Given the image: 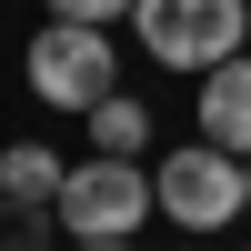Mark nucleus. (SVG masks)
<instances>
[{"instance_id": "6", "label": "nucleus", "mask_w": 251, "mask_h": 251, "mask_svg": "<svg viewBox=\"0 0 251 251\" xmlns=\"http://www.w3.org/2000/svg\"><path fill=\"white\" fill-rule=\"evenodd\" d=\"M60 181H71V161H60L50 141H10V151H0V201H20V211H50Z\"/></svg>"}, {"instance_id": "11", "label": "nucleus", "mask_w": 251, "mask_h": 251, "mask_svg": "<svg viewBox=\"0 0 251 251\" xmlns=\"http://www.w3.org/2000/svg\"><path fill=\"white\" fill-rule=\"evenodd\" d=\"M241 191H251V161H241Z\"/></svg>"}, {"instance_id": "3", "label": "nucleus", "mask_w": 251, "mask_h": 251, "mask_svg": "<svg viewBox=\"0 0 251 251\" xmlns=\"http://www.w3.org/2000/svg\"><path fill=\"white\" fill-rule=\"evenodd\" d=\"M151 211H161L151 171H141V161H111V151H91L71 181H60V201H50V221L71 241H141Z\"/></svg>"}, {"instance_id": "8", "label": "nucleus", "mask_w": 251, "mask_h": 251, "mask_svg": "<svg viewBox=\"0 0 251 251\" xmlns=\"http://www.w3.org/2000/svg\"><path fill=\"white\" fill-rule=\"evenodd\" d=\"M141 0H50V20H100V30H121Z\"/></svg>"}, {"instance_id": "7", "label": "nucleus", "mask_w": 251, "mask_h": 251, "mask_svg": "<svg viewBox=\"0 0 251 251\" xmlns=\"http://www.w3.org/2000/svg\"><path fill=\"white\" fill-rule=\"evenodd\" d=\"M91 151H111V161H141L151 151V100H131V91H111V100H91Z\"/></svg>"}, {"instance_id": "12", "label": "nucleus", "mask_w": 251, "mask_h": 251, "mask_svg": "<svg viewBox=\"0 0 251 251\" xmlns=\"http://www.w3.org/2000/svg\"><path fill=\"white\" fill-rule=\"evenodd\" d=\"M241 251H251V241H241Z\"/></svg>"}, {"instance_id": "9", "label": "nucleus", "mask_w": 251, "mask_h": 251, "mask_svg": "<svg viewBox=\"0 0 251 251\" xmlns=\"http://www.w3.org/2000/svg\"><path fill=\"white\" fill-rule=\"evenodd\" d=\"M40 221H50V211H20V201H0V251H40Z\"/></svg>"}, {"instance_id": "2", "label": "nucleus", "mask_w": 251, "mask_h": 251, "mask_svg": "<svg viewBox=\"0 0 251 251\" xmlns=\"http://www.w3.org/2000/svg\"><path fill=\"white\" fill-rule=\"evenodd\" d=\"M151 191H161V221H181L191 241L231 231V221L251 211V191H241V161L221 151V141H181V151H161V161H151Z\"/></svg>"}, {"instance_id": "1", "label": "nucleus", "mask_w": 251, "mask_h": 251, "mask_svg": "<svg viewBox=\"0 0 251 251\" xmlns=\"http://www.w3.org/2000/svg\"><path fill=\"white\" fill-rule=\"evenodd\" d=\"M131 40L161 60V71L201 80V71H221V60L251 50V0H141Z\"/></svg>"}, {"instance_id": "4", "label": "nucleus", "mask_w": 251, "mask_h": 251, "mask_svg": "<svg viewBox=\"0 0 251 251\" xmlns=\"http://www.w3.org/2000/svg\"><path fill=\"white\" fill-rule=\"evenodd\" d=\"M30 91L50 100V111H91V100H111L121 91V40L100 30V20H40V40H30Z\"/></svg>"}, {"instance_id": "5", "label": "nucleus", "mask_w": 251, "mask_h": 251, "mask_svg": "<svg viewBox=\"0 0 251 251\" xmlns=\"http://www.w3.org/2000/svg\"><path fill=\"white\" fill-rule=\"evenodd\" d=\"M201 141H221L231 161H251V50L201 71Z\"/></svg>"}, {"instance_id": "10", "label": "nucleus", "mask_w": 251, "mask_h": 251, "mask_svg": "<svg viewBox=\"0 0 251 251\" xmlns=\"http://www.w3.org/2000/svg\"><path fill=\"white\" fill-rule=\"evenodd\" d=\"M71 251H141V241H71Z\"/></svg>"}]
</instances>
